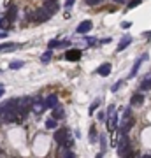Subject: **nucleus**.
<instances>
[{"mask_svg": "<svg viewBox=\"0 0 151 158\" xmlns=\"http://www.w3.org/2000/svg\"><path fill=\"white\" fill-rule=\"evenodd\" d=\"M32 106H34V99L30 97H23V99H18V118H25L28 114V111H32Z\"/></svg>", "mask_w": 151, "mask_h": 158, "instance_id": "f257e3e1", "label": "nucleus"}, {"mask_svg": "<svg viewBox=\"0 0 151 158\" xmlns=\"http://www.w3.org/2000/svg\"><path fill=\"white\" fill-rule=\"evenodd\" d=\"M130 153H132V144L128 141V135L125 132H121V139L118 141V155L120 156H127Z\"/></svg>", "mask_w": 151, "mask_h": 158, "instance_id": "f03ea898", "label": "nucleus"}, {"mask_svg": "<svg viewBox=\"0 0 151 158\" xmlns=\"http://www.w3.org/2000/svg\"><path fill=\"white\" fill-rule=\"evenodd\" d=\"M51 16H53V14H51L49 11L42 5L41 9H37L35 13H32V20H34L35 23H44V21H48Z\"/></svg>", "mask_w": 151, "mask_h": 158, "instance_id": "7ed1b4c3", "label": "nucleus"}, {"mask_svg": "<svg viewBox=\"0 0 151 158\" xmlns=\"http://www.w3.org/2000/svg\"><path fill=\"white\" fill-rule=\"evenodd\" d=\"M69 130L67 128H60L55 132V141H56L60 146H67V141H69Z\"/></svg>", "mask_w": 151, "mask_h": 158, "instance_id": "20e7f679", "label": "nucleus"}, {"mask_svg": "<svg viewBox=\"0 0 151 158\" xmlns=\"http://www.w3.org/2000/svg\"><path fill=\"white\" fill-rule=\"evenodd\" d=\"M44 109H48L46 107V102H42L41 97H35V99H34V106H32V113H34V114H41Z\"/></svg>", "mask_w": 151, "mask_h": 158, "instance_id": "39448f33", "label": "nucleus"}, {"mask_svg": "<svg viewBox=\"0 0 151 158\" xmlns=\"http://www.w3.org/2000/svg\"><path fill=\"white\" fill-rule=\"evenodd\" d=\"M81 56H83V53L79 49H67L65 51V60H69V62H77V60H81Z\"/></svg>", "mask_w": 151, "mask_h": 158, "instance_id": "423d86ee", "label": "nucleus"}, {"mask_svg": "<svg viewBox=\"0 0 151 158\" xmlns=\"http://www.w3.org/2000/svg\"><path fill=\"white\" fill-rule=\"evenodd\" d=\"M92 28H93L92 20H84V21H81L79 25H77V34H88Z\"/></svg>", "mask_w": 151, "mask_h": 158, "instance_id": "0eeeda50", "label": "nucleus"}, {"mask_svg": "<svg viewBox=\"0 0 151 158\" xmlns=\"http://www.w3.org/2000/svg\"><path fill=\"white\" fill-rule=\"evenodd\" d=\"M146 58H148V53H144V55H142L141 58H137V62L134 63V67H132V70H130V74H128V79H130V77H134V76L137 74V70H139V67L142 65V62L146 60Z\"/></svg>", "mask_w": 151, "mask_h": 158, "instance_id": "6e6552de", "label": "nucleus"}, {"mask_svg": "<svg viewBox=\"0 0 151 158\" xmlns=\"http://www.w3.org/2000/svg\"><path fill=\"white\" fill-rule=\"evenodd\" d=\"M44 102H46V107H48V109H55L58 106V97L55 93H53V95H48V97L44 99Z\"/></svg>", "mask_w": 151, "mask_h": 158, "instance_id": "1a4fd4ad", "label": "nucleus"}, {"mask_svg": "<svg viewBox=\"0 0 151 158\" xmlns=\"http://www.w3.org/2000/svg\"><path fill=\"white\" fill-rule=\"evenodd\" d=\"M111 69H113V67H111V63H102L100 67L97 69V74H99V76H102V77H107L109 74H111Z\"/></svg>", "mask_w": 151, "mask_h": 158, "instance_id": "9d476101", "label": "nucleus"}, {"mask_svg": "<svg viewBox=\"0 0 151 158\" xmlns=\"http://www.w3.org/2000/svg\"><path fill=\"white\" fill-rule=\"evenodd\" d=\"M107 118H109V120H107V127H109V130H113V132H114V130L118 128V114H113V113H111Z\"/></svg>", "mask_w": 151, "mask_h": 158, "instance_id": "9b49d317", "label": "nucleus"}, {"mask_svg": "<svg viewBox=\"0 0 151 158\" xmlns=\"http://www.w3.org/2000/svg\"><path fill=\"white\" fill-rule=\"evenodd\" d=\"M142 102H144V97L142 93H135V95H132V99H130V106L134 107H139V106H142Z\"/></svg>", "mask_w": 151, "mask_h": 158, "instance_id": "f8f14e48", "label": "nucleus"}, {"mask_svg": "<svg viewBox=\"0 0 151 158\" xmlns=\"http://www.w3.org/2000/svg\"><path fill=\"white\" fill-rule=\"evenodd\" d=\"M134 123H135V120H134V118H128V120H123V121H121V127H120V128H121V132L128 134V130L132 128V127H134Z\"/></svg>", "mask_w": 151, "mask_h": 158, "instance_id": "ddd939ff", "label": "nucleus"}, {"mask_svg": "<svg viewBox=\"0 0 151 158\" xmlns=\"http://www.w3.org/2000/svg\"><path fill=\"white\" fill-rule=\"evenodd\" d=\"M44 7L48 9L51 14H55L58 11V4H56V0H46V2H44Z\"/></svg>", "mask_w": 151, "mask_h": 158, "instance_id": "4468645a", "label": "nucleus"}, {"mask_svg": "<svg viewBox=\"0 0 151 158\" xmlns=\"http://www.w3.org/2000/svg\"><path fill=\"white\" fill-rule=\"evenodd\" d=\"M132 42V35H125L120 41V44H118V51H123V49H127L128 48V44Z\"/></svg>", "mask_w": 151, "mask_h": 158, "instance_id": "2eb2a0df", "label": "nucleus"}, {"mask_svg": "<svg viewBox=\"0 0 151 158\" xmlns=\"http://www.w3.org/2000/svg\"><path fill=\"white\" fill-rule=\"evenodd\" d=\"M65 116V111H63V107L58 104L56 107L53 109V118H56V120H60V118H63Z\"/></svg>", "mask_w": 151, "mask_h": 158, "instance_id": "dca6fc26", "label": "nucleus"}, {"mask_svg": "<svg viewBox=\"0 0 151 158\" xmlns=\"http://www.w3.org/2000/svg\"><path fill=\"white\" fill-rule=\"evenodd\" d=\"M16 14H18V7H16V5H11V7H9V18H7V20H9V21H14V20H16Z\"/></svg>", "mask_w": 151, "mask_h": 158, "instance_id": "f3484780", "label": "nucleus"}, {"mask_svg": "<svg viewBox=\"0 0 151 158\" xmlns=\"http://www.w3.org/2000/svg\"><path fill=\"white\" fill-rule=\"evenodd\" d=\"M60 155H62V156H65V158H72V156H74V153L69 149V146H62V149H60Z\"/></svg>", "mask_w": 151, "mask_h": 158, "instance_id": "a211bd4d", "label": "nucleus"}, {"mask_svg": "<svg viewBox=\"0 0 151 158\" xmlns=\"http://www.w3.org/2000/svg\"><path fill=\"white\" fill-rule=\"evenodd\" d=\"M99 137H100V135L97 134V128H95V127H92V128H90V142H92V144H95Z\"/></svg>", "mask_w": 151, "mask_h": 158, "instance_id": "6ab92c4d", "label": "nucleus"}, {"mask_svg": "<svg viewBox=\"0 0 151 158\" xmlns=\"http://www.w3.org/2000/svg\"><path fill=\"white\" fill-rule=\"evenodd\" d=\"M148 90H151V77H146L141 83V92H148Z\"/></svg>", "mask_w": 151, "mask_h": 158, "instance_id": "aec40b11", "label": "nucleus"}, {"mask_svg": "<svg viewBox=\"0 0 151 158\" xmlns=\"http://www.w3.org/2000/svg\"><path fill=\"white\" fill-rule=\"evenodd\" d=\"M51 58H53V53H51V49H48L42 56H41V62H42V63H49Z\"/></svg>", "mask_w": 151, "mask_h": 158, "instance_id": "412c9836", "label": "nucleus"}, {"mask_svg": "<svg viewBox=\"0 0 151 158\" xmlns=\"http://www.w3.org/2000/svg\"><path fill=\"white\" fill-rule=\"evenodd\" d=\"M99 141H100V151L104 153V151L107 149V139H106V135H100Z\"/></svg>", "mask_w": 151, "mask_h": 158, "instance_id": "4be33fe9", "label": "nucleus"}, {"mask_svg": "<svg viewBox=\"0 0 151 158\" xmlns=\"http://www.w3.org/2000/svg\"><path fill=\"white\" fill-rule=\"evenodd\" d=\"M13 49H16L14 42H4L2 44V51H4V53H5V51H13Z\"/></svg>", "mask_w": 151, "mask_h": 158, "instance_id": "5701e85b", "label": "nucleus"}, {"mask_svg": "<svg viewBox=\"0 0 151 158\" xmlns=\"http://www.w3.org/2000/svg\"><path fill=\"white\" fill-rule=\"evenodd\" d=\"M46 128H56V118L46 120Z\"/></svg>", "mask_w": 151, "mask_h": 158, "instance_id": "b1692460", "label": "nucleus"}, {"mask_svg": "<svg viewBox=\"0 0 151 158\" xmlns=\"http://www.w3.org/2000/svg\"><path fill=\"white\" fill-rule=\"evenodd\" d=\"M99 104H100V100H95L92 106H90V109H88V113H90V116L93 114L95 111H97V107H99Z\"/></svg>", "mask_w": 151, "mask_h": 158, "instance_id": "393cba45", "label": "nucleus"}, {"mask_svg": "<svg viewBox=\"0 0 151 158\" xmlns=\"http://www.w3.org/2000/svg\"><path fill=\"white\" fill-rule=\"evenodd\" d=\"M21 67H23V62H11V65H9V69H13V70L21 69Z\"/></svg>", "mask_w": 151, "mask_h": 158, "instance_id": "a878e982", "label": "nucleus"}, {"mask_svg": "<svg viewBox=\"0 0 151 158\" xmlns=\"http://www.w3.org/2000/svg\"><path fill=\"white\" fill-rule=\"evenodd\" d=\"M123 83H125V81H118V83H114V84H113V88H111V92H118V90L123 86Z\"/></svg>", "mask_w": 151, "mask_h": 158, "instance_id": "bb28decb", "label": "nucleus"}, {"mask_svg": "<svg viewBox=\"0 0 151 158\" xmlns=\"http://www.w3.org/2000/svg\"><path fill=\"white\" fill-rule=\"evenodd\" d=\"M58 46H60V41H56V39L49 41V44H48V48H49V49H53V48H58Z\"/></svg>", "mask_w": 151, "mask_h": 158, "instance_id": "cd10ccee", "label": "nucleus"}, {"mask_svg": "<svg viewBox=\"0 0 151 158\" xmlns=\"http://www.w3.org/2000/svg\"><path fill=\"white\" fill-rule=\"evenodd\" d=\"M130 113H132V107H127V109H125V113H123V120H128V118H132V114H130Z\"/></svg>", "mask_w": 151, "mask_h": 158, "instance_id": "c85d7f7f", "label": "nucleus"}, {"mask_svg": "<svg viewBox=\"0 0 151 158\" xmlns=\"http://www.w3.org/2000/svg\"><path fill=\"white\" fill-rule=\"evenodd\" d=\"M84 2H86L88 5H99V4L104 2V0H84Z\"/></svg>", "mask_w": 151, "mask_h": 158, "instance_id": "c756f323", "label": "nucleus"}, {"mask_svg": "<svg viewBox=\"0 0 151 158\" xmlns=\"http://www.w3.org/2000/svg\"><path fill=\"white\" fill-rule=\"evenodd\" d=\"M141 2H142V0H132V2L128 4V9H134V7H137V5H139Z\"/></svg>", "mask_w": 151, "mask_h": 158, "instance_id": "7c9ffc66", "label": "nucleus"}, {"mask_svg": "<svg viewBox=\"0 0 151 158\" xmlns=\"http://www.w3.org/2000/svg\"><path fill=\"white\" fill-rule=\"evenodd\" d=\"M106 118H107V114H106L104 111H100V113H99V120H100V121H104Z\"/></svg>", "mask_w": 151, "mask_h": 158, "instance_id": "2f4dec72", "label": "nucleus"}, {"mask_svg": "<svg viewBox=\"0 0 151 158\" xmlns=\"http://www.w3.org/2000/svg\"><path fill=\"white\" fill-rule=\"evenodd\" d=\"M74 2H76V0H67V2H65V7H72Z\"/></svg>", "mask_w": 151, "mask_h": 158, "instance_id": "473e14b6", "label": "nucleus"}, {"mask_svg": "<svg viewBox=\"0 0 151 158\" xmlns=\"http://www.w3.org/2000/svg\"><path fill=\"white\" fill-rule=\"evenodd\" d=\"M121 27H123V28H130V23H128V21H125V23L121 25Z\"/></svg>", "mask_w": 151, "mask_h": 158, "instance_id": "72a5a7b5", "label": "nucleus"}, {"mask_svg": "<svg viewBox=\"0 0 151 158\" xmlns=\"http://www.w3.org/2000/svg\"><path fill=\"white\" fill-rule=\"evenodd\" d=\"M113 2H116V4H123V2H127V0H113Z\"/></svg>", "mask_w": 151, "mask_h": 158, "instance_id": "f704fd0d", "label": "nucleus"}]
</instances>
